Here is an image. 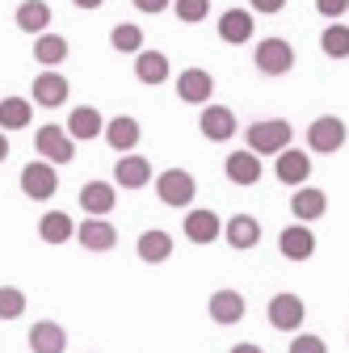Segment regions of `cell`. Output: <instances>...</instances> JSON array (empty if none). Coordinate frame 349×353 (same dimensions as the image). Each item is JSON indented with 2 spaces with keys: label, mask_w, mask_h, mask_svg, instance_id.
<instances>
[{
  "label": "cell",
  "mask_w": 349,
  "mask_h": 353,
  "mask_svg": "<svg viewBox=\"0 0 349 353\" xmlns=\"http://www.w3.org/2000/svg\"><path fill=\"white\" fill-rule=\"evenodd\" d=\"M290 135H295V130H290L286 118H257V122H248V130H244L252 156H282V152L290 148Z\"/></svg>",
  "instance_id": "6da1fadb"
},
{
  "label": "cell",
  "mask_w": 349,
  "mask_h": 353,
  "mask_svg": "<svg viewBox=\"0 0 349 353\" xmlns=\"http://www.w3.org/2000/svg\"><path fill=\"white\" fill-rule=\"evenodd\" d=\"M156 198H160L164 206H190V202L198 198L194 172H186V168H164V172L156 176Z\"/></svg>",
  "instance_id": "7a4b0ae2"
},
{
  "label": "cell",
  "mask_w": 349,
  "mask_h": 353,
  "mask_svg": "<svg viewBox=\"0 0 349 353\" xmlns=\"http://www.w3.org/2000/svg\"><path fill=\"white\" fill-rule=\"evenodd\" d=\"M252 63L261 76H286L295 68V47L286 38H261L257 51H252Z\"/></svg>",
  "instance_id": "3957f363"
},
{
  "label": "cell",
  "mask_w": 349,
  "mask_h": 353,
  "mask_svg": "<svg viewBox=\"0 0 349 353\" xmlns=\"http://www.w3.org/2000/svg\"><path fill=\"white\" fill-rule=\"evenodd\" d=\"M21 194L30 198V202H51L55 198V190H59V172H55V164H47V160H34V164H26L21 168Z\"/></svg>",
  "instance_id": "277c9868"
},
{
  "label": "cell",
  "mask_w": 349,
  "mask_h": 353,
  "mask_svg": "<svg viewBox=\"0 0 349 353\" xmlns=\"http://www.w3.org/2000/svg\"><path fill=\"white\" fill-rule=\"evenodd\" d=\"M34 152L38 160H47V164H72L76 156V143L63 126H38L34 130Z\"/></svg>",
  "instance_id": "5b68a950"
},
{
  "label": "cell",
  "mask_w": 349,
  "mask_h": 353,
  "mask_svg": "<svg viewBox=\"0 0 349 353\" xmlns=\"http://www.w3.org/2000/svg\"><path fill=\"white\" fill-rule=\"evenodd\" d=\"M308 148H312L316 156L341 152V148H345V122H341L337 114H320V118L308 126Z\"/></svg>",
  "instance_id": "8992f818"
},
{
  "label": "cell",
  "mask_w": 349,
  "mask_h": 353,
  "mask_svg": "<svg viewBox=\"0 0 349 353\" xmlns=\"http://www.w3.org/2000/svg\"><path fill=\"white\" fill-rule=\"evenodd\" d=\"M68 93H72V84H68L63 72H38L34 84H30V97H34L42 110H59V105L68 101Z\"/></svg>",
  "instance_id": "52a82bcc"
},
{
  "label": "cell",
  "mask_w": 349,
  "mask_h": 353,
  "mask_svg": "<svg viewBox=\"0 0 349 353\" xmlns=\"http://www.w3.org/2000/svg\"><path fill=\"white\" fill-rule=\"evenodd\" d=\"M266 316H270V324L278 332H295V328H303V320H308V307H303L299 294H274Z\"/></svg>",
  "instance_id": "ba28073f"
},
{
  "label": "cell",
  "mask_w": 349,
  "mask_h": 353,
  "mask_svg": "<svg viewBox=\"0 0 349 353\" xmlns=\"http://www.w3.org/2000/svg\"><path fill=\"white\" fill-rule=\"evenodd\" d=\"M177 97L186 105H210V97H215V76L206 68H186L177 76Z\"/></svg>",
  "instance_id": "9c48e42d"
},
{
  "label": "cell",
  "mask_w": 349,
  "mask_h": 353,
  "mask_svg": "<svg viewBox=\"0 0 349 353\" xmlns=\"http://www.w3.org/2000/svg\"><path fill=\"white\" fill-rule=\"evenodd\" d=\"M274 176L282 185H308V176H312V156L308 152H299V148H286L282 156H274Z\"/></svg>",
  "instance_id": "30bf717a"
},
{
  "label": "cell",
  "mask_w": 349,
  "mask_h": 353,
  "mask_svg": "<svg viewBox=\"0 0 349 353\" xmlns=\"http://www.w3.org/2000/svg\"><path fill=\"white\" fill-rule=\"evenodd\" d=\"M244 312H248V303H244V294L240 290H215L210 299H206V316L215 320V324H240L244 320Z\"/></svg>",
  "instance_id": "8fae6325"
},
{
  "label": "cell",
  "mask_w": 349,
  "mask_h": 353,
  "mask_svg": "<svg viewBox=\"0 0 349 353\" xmlns=\"http://www.w3.org/2000/svg\"><path fill=\"white\" fill-rule=\"evenodd\" d=\"M198 130L210 139V143H228L236 135V114L228 105H202V118H198Z\"/></svg>",
  "instance_id": "7c38bea8"
},
{
  "label": "cell",
  "mask_w": 349,
  "mask_h": 353,
  "mask_svg": "<svg viewBox=\"0 0 349 353\" xmlns=\"http://www.w3.org/2000/svg\"><path fill=\"white\" fill-rule=\"evenodd\" d=\"M324 210H328V194L316 190V185H299V190L290 194V214L299 219L303 228L316 223V219H324Z\"/></svg>",
  "instance_id": "4fadbf2b"
},
{
  "label": "cell",
  "mask_w": 349,
  "mask_h": 353,
  "mask_svg": "<svg viewBox=\"0 0 349 353\" xmlns=\"http://www.w3.org/2000/svg\"><path fill=\"white\" fill-rule=\"evenodd\" d=\"M76 240L89 252H110L118 244V228L110 219H84V223H76Z\"/></svg>",
  "instance_id": "5bb4252c"
},
{
  "label": "cell",
  "mask_w": 349,
  "mask_h": 353,
  "mask_svg": "<svg viewBox=\"0 0 349 353\" xmlns=\"http://www.w3.org/2000/svg\"><path fill=\"white\" fill-rule=\"evenodd\" d=\"M63 130L72 135V143H84V139L106 135V118H101V110H93V105H76V110L68 114Z\"/></svg>",
  "instance_id": "9a60e30c"
},
{
  "label": "cell",
  "mask_w": 349,
  "mask_h": 353,
  "mask_svg": "<svg viewBox=\"0 0 349 353\" xmlns=\"http://www.w3.org/2000/svg\"><path fill=\"white\" fill-rule=\"evenodd\" d=\"M181 232L194 240V244H215L223 236V219L215 214L210 206H202V210H190L186 214V223H181Z\"/></svg>",
  "instance_id": "2e32d148"
},
{
  "label": "cell",
  "mask_w": 349,
  "mask_h": 353,
  "mask_svg": "<svg viewBox=\"0 0 349 353\" xmlns=\"http://www.w3.org/2000/svg\"><path fill=\"white\" fill-rule=\"evenodd\" d=\"M114 202H118V194H114L110 181H84L80 185V210L89 219H110Z\"/></svg>",
  "instance_id": "e0dca14e"
},
{
  "label": "cell",
  "mask_w": 349,
  "mask_h": 353,
  "mask_svg": "<svg viewBox=\"0 0 349 353\" xmlns=\"http://www.w3.org/2000/svg\"><path fill=\"white\" fill-rule=\"evenodd\" d=\"M139 135H143V126H139V118H130V114H118V118L106 122V143L114 152H122V156H130V148H139Z\"/></svg>",
  "instance_id": "ac0fdd59"
},
{
  "label": "cell",
  "mask_w": 349,
  "mask_h": 353,
  "mask_svg": "<svg viewBox=\"0 0 349 353\" xmlns=\"http://www.w3.org/2000/svg\"><path fill=\"white\" fill-rule=\"evenodd\" d=\"M223 168H228V181H232V185H257L261 176H266L261 156H252L248 148H244V152H232V156L223 160Z\"/></svg>",
  "instance_id": "d6986e66"
},
{
  "label": "cell",
  "mask_w": 349,
  "mask_h": 353,
  "mask_svg": "<svg viewBox=\"0 0 349 353\" xmlns=\"http://www.w3.org/2000/svg\"><path fill=\"white\" fill-rule=\"evenodd\" d=\"M278 252H282L286 261H308V256L316 252V232H308L303 223L282 228V236H278Z\"/></svg>",
  "instance_id": "ffe728a7"
},
{
  "label": "cell",
  "mask_w": 349,
  "mask_h": 353,
  "mask_svg": "<svg viewBox=\"0 0 349 353\" xmlns=\"http://www.w3.org/2000/svg\"><path fill=\"white\" fill-rule=\"evenodd\" d=\"M223 240H228L236 252H248V248L261 244V223H257L252 214H232L228 223H223Z\"/></svg>",
  "instance_id": "44dd1931"
},
{
  "label": "cell",
  "mask_w": 349,
  "mask_h": 353,
  "mask_svg": "<svg viewBox=\"0 0 349 353\" xmlns=\"http://www.w3.org/2000/svg\"><path fill=\"white\" fill-rule=\"evenodd\" d=\"M114 185H122V190H143V185H152V164L143 156H118V164H114Z\"/></svg>",
  "instance_id": "7402d4cb"
},
{
  "label": "cell",
  "mask_w": 349,
  "mask_h": 353,
  "mask_svg": "<svg viewBox=\"0 0 349 353\" xmlns=\"http://www.w3.org/2000/svg\"><path fill=\"white\" fill-rule=\"evenodd\" d=\"M13 21H17V30H21V34L42 38V34L51 30V5H47V0H26V5H17Z\"/></svg>",
  "instance_id": "603a6c76"
},
{
  "label": "cell",
  "mask_w": 349,
  "mask_h": 353,
  "mask_svg": "<svg viewBox=\"0 0 349 353\" xmlns=\"http://www.w3.org/2000/svg\"><path fill=\"white\" fill-rule=\"evenodd\" d=\"M68 59V38L63 34H42L34 38V63H42V72H59V63Z\"/></svg>",
  "instance_id": "cb8c5ba5"
},
{
  "label": "cell",
  "mask_w": 349,
  "mask_h": 353,
  "mask_svg": "<svg viewBox=\"0 0 349 353\" xmlns=\"http://www.w3.org/2000/svg\"><path fill=\"white\" fill-rule=\"evenodd\" d=\"M252 13L248 9H228V13H219V38L228 42V47H240V42H248L252 38Z\"/></svg>",
  "instance_id": "d4e9b609"
},
{
  "label": "cell",
  "mask_w": 349,
  "mask_h": 353,
  "mask_svg": "<svg viewBox=\"0 0 349 353\" xmlns=\"http://www.w3.org/2000/svg\"><path fill=\"white\" fill-rule=\"evenodd\" d=\"M168 72H172V63H168L164 51H148V47H143V51L135 55V80H139V84H164Z\"/></svg>",
  "instance_id": "484cf974"
},
{
  "label": "cell",
  "mask_w": 349,
  "mask_h": 353,
  "mask_svg": "<svg viewBox=\"0 0 349 353\" xmlns=\"http://www.w3.org/2000/svg\"><path fill=\"white\" fill-rule=\"evenodd\" d=\"M76 236V223H72V214H63V210H47L38 219V240L42 244H68Z\"/></svg>",
  "instance_id": "4316f807"
},
{
  "label": "cell",
  "mask_w": 349,
  "mask_h": 353,
  "mask_svg": "<svg viewBox=\"0 0 349 353\" xmlns=\"http://www.w3.org/2000/svg\"><path fill=\"white\" fill-rule=\"evenodd\" d=\"M30 349L34 353H63L68 349V332L55 324V320H38L30 328Z\"/></svg>",
  "instance_id": "83f0119b"
},
{
  "label": "cell",
  "mask_w": 349,
  "mask_h": 353,
  "mask_svg": "<svg viewBox=\"0 0 349 353\" xmlns=\"http://www.w3.org/2000/svg\"><path fill=\"white\" fill-rule=\"evenodd\" d=\"M135 252H139V261L160 265V261H168V256H172V236H168V232H160V228H148V232H139Z\"/></svg>",
  "instance_id": "f1b7e54d"
},
{
  "label": "cell",
  "mask_w": 349,
  "mask_h": 353,
  "mask_svg": "<svg viewBox=\"0 0 349 353\" xmlns=\"http://www.w3.org/2000/svg\"><path fill=\"white\" fill-rule=\"evenodd\" d=\"M30 118H34V101L30 97H5L0 101V130H26L30 126Z\"/></svg>",
  "instance_id": "f546056e"
},
{
  "label": "cell",
  "mask_w": 349,
  "mask_h": 353,
  "mask_svg": "<svg viewBox=\"0 0 349 353\" xmlns=\"http://www.w3.org/2000/svg\"><path fill=\"white\" fill-rule=\"evenodd\" d=\"M320 51L328 59H349V26L345 21H332L328 30H320Z\"/></svg>",
  "instance_id": "4dcf8cb0"
},
{
  "label": "cell",
  "mask_w": 349,
  "mask_h": 353,
  "mask_svg": "<svg viewBox=\"0 0 349 353\" xmlns=\"http://www.w3.org/2000/svg\"><path fill=\"white\" fill-rule=\"evenodd\" d=\"M110 47H114L118 55H139V51H143V30L130 26V21L114 26V30H110Z\"/></svg>",
  "instance_id": "1f68e13d"
},
{
  "label": "cell",
  "mask_w": 349,
  "mask_h": 353,
  "mask_svg": "<svg viewBox=\"0 0 349 353\" xmlns=\"http://www.w3.org/2000/svg\"><path fill=\"white\" fill-rule=\"evenodd\" d=\"M26 316V294L17 286H0V320H21Z\"/></svg>",
  "instance_id": "d6a6232c"
},
{
  "label": "cell",
  "mask_w": 349,
  "mask_h": 353,
  "mask_svg": "<svg viewBox=\"0 0 349 353\" xmlns=\"http://www.w3.org/2000/svg\"><path fill=\"white\" fill-rule=\"evenodd\" d=\"M172 13H177V21H186V26H198L210 13V0H172Z\"/></svg>",
  "instance_id": "836d02e7"
},
{
  "label": "cell",
  "mask_w": 349,
  "mask_h": 353,
  "mask_svg": "<svg viewBox=\"0 0 349 353\" xmlns=\"http://www.w3.org/2000/svg\"><path fill=\"white\" fill-rule=\"evenodd\" d=\"M286 353H328V345L316 336V332H299L295 341H290V349Z\"/></svg>",
  "instance_id": "e575fe53"
},
{
  "label": "cell",
  "mask_w": 349,
  "mask_h": 353,
  "mask_svg": "<svg viewBox=\"0 0 349 353\" xmlns=\"http://www.w3.org/2000/svg\"><path fill=\"white\" fill-rule=\"evenodd\" d=\"M316 13L328 17V21H341L349 13V0H316Z\"/></svg>",
  "instance_id": "d590c367"
},
{
  "label": "cell",
  "mask_w": 349,
  "mask_h": 353,
  "mask_svg": "<svg viewBox=\"0 0 349 353\" xmlns=\"http://www.w3.org/2000/svg\"><path fill=\"white\" fill-rule=\"evenodd\" d=\"M286 9V0H248V13H282Z\"/></svg>",
  "instance_id": "8d00e7d4"
},
{
  "label": "cell",
  "mask_w": 349,
  "mask_h": 353,
  "mask_svg": "<svg viewBox=\"0 0 349 353\" xmlns=\"http://www.w3.org/2000/svg\"><path fill=\"white\" fill-rule=\"evenodd\" d=\"M130 5H135L139 13H164V9L172 5V0H130Z\"/></svg>",
  "instance_id": "74e56055"
},
{
  "label": "cell",
  "mask_w": 349,
  "mask_h": 353,
  "mask_svg": "<svg viewBox=\"0 0 349 353\" xmlns=\"http://www.w3.org/2000/svg\"><path fill=\"white\" fill-rule=\"evenodd\" d=\"M228 353H266V349H261V345H252V341H240V345H232Z\"/></svg>",
  "instance_id": "f35d334b"
},
{
  "label": "cell",
  "mask_w": 349,
  "mask_h": 353,
  "mask_svg": "<svg viewBox=\"0 0 349 353\" xmlns=\"http://www.w3.org/2000/svg\"><path fill=\"white\" fill-rule=\"evenodd\" d=\"M76 9H101V0H72Z\"/></svg>",
  "instance_id": "ab89813d"
},
{
  "label": "cell",
  "mask_w": 349,
  "mask_h": 353,
  "mask_svg": "<svg viewBox=\"0 0 349 353\" xmlns=\"http://www.w3.org/2000/svg\"><path fill=\"white\" fill-rule=\"evenodd\" d=\"M5 156H9V135L0 130V164H5Z\"/></svg>",
  "instance_id": "60d3db41"
}]
</instances>
